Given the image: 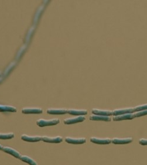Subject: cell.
<instances>
[{"label": "cell", "instance_id": "obj_3", "mask_svg": "<svg viewBox=\"0 0 147 165\" xmlns=\"http://www.w3.org/2000/svg\"><path fill=\"white\" fill-rule=\"evenodd\" d=\"M86 119L85 116H77L76 117L73 118H67L63 121V123L66 125H70V124H73L76 123H81L84 121Z\"/></svg>", "mask_w": 147, "mask_h": 165}, {"label": "cell", "instance_id": "obj_11", "mask_svg": "<svg viewBox=\"0 0 147 165\" xmlns=\"http://www.w3.org/2000/svg\"><path fill=\"white\" fill-rule=\"evenodd\" d=\"M67 113L76 116H84L87 114V111L86 109H71L67 110Z\"/></svg>", "mask_w": 147, "mask_h": 165}, {"label": "cell", "instance_id": "obj_8", "mask_svg": "<svg viewBox=\"0 0 147 165\" xmlns=\"http://www.w3.org/2000/svg\"><path fill=\"white\" fill-rule=\"evenodd\" d=\"M21 138L24 141L29 142H37L42 141V137L40 136H29L27 135H22Z\"/></svg>", "mask_w": 147, "mask_h": 165}, {"label": "cell", "instance_id": "obj_21", "mask_svg": "<svg viewBox=\"0 0 147 165\" xmlns=\"http://www.w3.org/2000/svg\"><path fill=\"white\" fill-rule=\"evenodd\" d=\"M139 143L141 145H147V139H140L139 140Z\"/></svg>", "mask_w": 147, "mask_h": 165}, {"label": "cell", "instance_id": "obj_12", "mask_svg": "<svg viewBox=\"0 0 147 165\" xmlns=\"http://www.w3.org/2000/svg\"><path fill=\"white\" fill-rule=\"evenodd\" d=\"M90 120L93 121H110L111 118L109 116H104L100 115L93 114L90 116Z\"/></svg>", "mask_w": 147, "mask_h": 165}, {"label": "cell", "instance_id": "obj_13", "mask_svg": "<svg viewBox=\"0 0 147 165\" xmlns=\"http://www.w3.org/2000/svg\"><path fill=\"white\" fill-rule=\"evenodd\" d=\"M92 113L95 115H100L104 116H110L113 115V111L109 110H101L99 109H93L92 110Z\"/></svg>", "mask_w": 147, "mask_h": 165}, {"label": "cell", "instance_id": "obj_22", "mask_svg": "<svg viewBox=\"0 0 147 165\" xmlns=\"http://www.w3.org/2000/svg\"><path fill=\"white\" fill-rule=\"evenodd\" d=\"M3 148H4V146H2L1 144H0V150L1 151H2L3 150Z\"/></svg>", "mask_w": 147, "mask_h": 165}, {"label": "cell", "instance_id": "obj_23", "mask_svg": "<svg viewBox=\"0 0 147 165\" xmlns=\"http://www.w3.org/2000/svg\"><path fill=\"white\" fill-rule=\"evenodd\" d=\"M0 75H1V74H0Z\"/></svg>", "mask_w": 147, "mask_h": 165}, {"label": "cell", "instance_id": "obj_2", "mask_svg": "<svg viewBox=\"0 0 147 165\" xmlns=\"http://www.w3.org/2000/svg\"><path fill=\"white\" fill-rule=\"evenodd\" d=\"M90 141L92 143L100 145H108L111 142V139L108 138H99L96 137H91L90 138Z\"/></svg>", "mask_w": 147, "mask_h": 165}, {"label": "cell", "instance_id": "obj_15", "mask_svg": "<svg viewBox=\"0 0 147 165\" xmlns=\"http://www.w3.org/2000/svg\"><path fill=\"white\" fill-rule=\"evenodd\" d=\"M66 109H48L47 113L52 115H62L67 113Z\"/></svg>", "mask_w": 147, "mask_h": 165}, {"label": "cell", "instance_id": "obj_17", "mask_svg": "<svg viewBox=\"0 0 147 165\" xmlns=\"http://www.w3.org/2000/svg\"><path fill=\"white\" fill-rule=\"evenodd\" d=\"M17 111V109L10 105H4L0 104V111L1 112H16Z\"/></svg>", "mask_w": 147, "mask_h": 165}, {"label": "cell", "instance_id": "obj_1", "mask_svg": "<svg viewBox=\"0 0 147 165\" xmlns=\"http://www.w3.org/2000/svg\"><path fill=\"white\" fill-rule=\"evenodd\" d=\"M60 123V121L57 118L52 119H38L37 121V124L40 127H44L47 126H52L57 125Z\"/></svg>", "mask_w": 147, "mask_h": 165}, {"label": "cell", "instance_id": "obj_6", "mask_svg": "<svg viewBox=\"0 0 147 165\" xmlns=\"http://www.w3.org/2000/svg\"><path fill=\"white\" fill-rule=\"evenodd\" d=\"M65 141L68 143L71 144H83L86 142V139L85 138H75L71 137H66L65 138Z\"/></svg>", "mask_w": 147, "mask_h": 165}, {"label": "cell", "instance_id": "obj_5", "mask_svg": "<svg viewBox=\"0 0 147 165\" xmlns=\"http://www.w3.org/2000/svg\"><path fill=\"white\" fill-rule=\"evenodd\" d=\"M133 141V138H114L111 139V142L114 144L117 145H123V144H128Z\"/></svg>", "mask_w": 147, "mask_h": 165}, {"label": "cell", "instance_id": "obj_14", "mask_svg": "<svg viewBox=\"0 0 147 165\" xmlns=\"http://www.w3.org/2000/svg\"><path fill=\"white\" fill-rule=\"evenodd\" d=\"M24 114H41L43 113L42 109L39 108H24L22 109Z\"/></svg>", "mask_w": 147, "mask_h": 165}, {"label": "cell", "instance_id": "obj_20", "mask_svg": "<svg viewBox=\"0 0 147 165\" xmlns=\"http://www.w3.org/2000/svg\"><path fill=\"white\" fill-rule=\"evenodd\" d=\"M134 113L141 111V110L147 109V104H142V105L137 106L135 107H134Z\"/></svg>", "mask_w": 147, "mask_h": 165}, {"label": "cell", "instance_id": "obj_19", "mask_svg": "<svg viewBox=\"0 0 147 165\" xmlns=\"http://www.w3.org/2000/svg\"><path fill=\"white\" fill-rule=\"evenodd\" d=\"M147 115V109H144V110H141L137 112L134 113V118L136 117H140Z\"/></svg>", "mask_w": 147, "mask_h": 165}, {"label": "cell", "instance_id": "obj_4", "mask_svg": "<svg viewBox=\"0 0 147 165\" xmlns=\"http://www.w3.org/2000/svg\"><path fill=\"white\" fill-rule=\"evenodd\" d=\"M63 138L60 136L55 137H49L47 136L42 137V141L47 143H59L63 141Z\"/></svg>", "mask_w": 147, "mask_h": 165}, {"label": "cell", "instance_id": "obj_9", "mask_svg": "<svg viewBox=\"0 0 147 165\" xmlns=\"http://www.w3.org/2000/svg\"><path fill=\"white\" fill-rule=\"evenodd\" d=\"M2 151L4 152H5L6 153H9L10 155L14 156L15 158H18V159H19L20 157L21 156L20 153H19L18 151L15 150L14 148H12L11 147H8V146H5L3 148V150Z\"/></svg>", "mask_w": 147, "mask_h": 165}, {"label": "cell", "instance_id": "obj_7", "mask_svg": "<svg viewBox=\"0 0 147 165\" xmlns=\"http://www.w3.org/2000/svg\"><path fill=\"white\" fill-rule=\"evenodd\" d=\"M133 118H134V113H129L115 115L113 117V121H118L132 119Z\"/></svg>", "mask_w": 147, "mask_h": 165}, {"label": "cell", "instance_id": "obj_18", "mask_svg": "<svg viewBox=\"0 0 147 165\" xmlns=\"http://www.w3.org/2000/svg\"><path fill=\"white\" fill-rule=\"evenodd\" d=\"M14 133H0V139H11L14 137Z\"/></svg>", "mask_w": 147, "mask_h": 165}, {"label": "cell", "instance_id": "obj_10", "mask_svg": "<svg viewBox=\"0 0 147 165\" xmlns=\"http://www.w3.org/2000/svg\"><path fill=\"white\" fill-rule=\"evenodd\" d=\"M134 108H126V109H118L113 111V115H118L124 114L134 113Z\"/></svg>", "mask_w": 147, "mask_h": 165}, {"label": "cell", "instance_id": "obj_16", "mask_svg": "<svg viewBox=\"0 0 147 165\" xmlns=\"http://www.w3.org/2000/svg\"><path fill=\"white\" fill-rule=\"evenodd\" d=\"M19 159L24 162L28 163L29 165H38V163L33 160V159H32L31 158L29 157L28 156L21 155Z\"/></svg>", "mask_w": 147, "mask_h": 165}]
</instances>
